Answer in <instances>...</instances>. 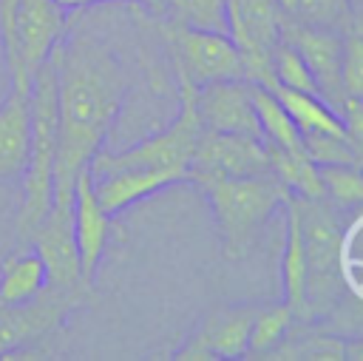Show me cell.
<instances>
[{"mask_svg": "<svg viewBox=\"0 0 363 361\" xmlns=\"http://www.w3.org/2000/svg\"><path fill=\"white\" fill-rule=\"evenodd\" d=\"M179 182H187V179L182 173L164 171V168H116L111 173L91 176L94 193L108 216H116V213L128 210L130 205H136L170 185H179Z\"/></svg>", "mask_w": 363, "mask_h": 361, "instance_id": "obj_16", "label": "cell"}, {"mask_svg": "<svg viewBox=\"0 0 363 361\" xmlns=\"http://www.w3.org/2000/svg\"><path fill=\"white\" fill-rule=\"evenodd\" d=\"M258 304H224L207 313L196 333L173 352L176 361H238Z\"/></svg>", "mask_w": 363, "mask_h": 361, "instance_id": "obj_11", "label": "cell"}, {"mask_svg": "<svg viewBox=\"0 0 363 361\" xmlns=\"http://www.w3.org/2000/svg\"><path fill=\"white\" fill-rule=\"evenodd\" d=\"M68 14L71 11H79V9H88V6H105V3H133V6H142V9H147L150 14H162V6H159V0H57Z\"/></svg>", "mask_w": 363, "mask_h": 361, "instance_id": "obj_31", "label": "cell"}, {"mask_svg": "<svg viewBox=\"0 0 363 361\" xmlns=\"http://www.w3.org/2000/svg\"><path fill=\"white\" fill-rule=\"evenodd\" d=\"M298 222H301V242H303V259H306V301L312 321L332 316L346 287L343 279V222L337 219V208L320 196V199H298Z\"/></svg>", "mask_w": 363, "mask_h": 361, "instance_id": "obj_4", "label": "cell"}, {"mask_svg": "<svg viewBox=\"0 0 363 361\" xmlns=\"http://www.w3.org/2000/svg\"><path fill=\"white\" fill-rule=\"evenodd\" d=\"M20 0H0V40H3V57H11V43H14V14H17Z\"/></svg>", "mask_w": 363, "mask_h": 361, "instance_id": "obj_30", "label": "cell"}, {"mask_svg": "<svg viewBox=\"0 0 363 361\" xmlns=\"http://www.w3.org/2000/svg\"><path fill=\"white\" fill-rule=\"evenodd\" d=\"M224 3L227 0H159L164 17H173L196 28H210V31H227Z\"/></svg>", "mask_w": 363, "mask_h": 361, "instance_id": "obj_27", "label": "cell"}, {"mask_svg": "<svg viewBox=\"0 0 363 361\" xmlns=\"http://www.w3.org/2000/svg\"><path fill=\"white\" fill-rule=\"evenodd\" d=\"M31 148V85L11 80L6 99L0 102V182H20L28 165Z\"/></svg>", "mask_w": 363, "mask_h": 361, "instance_id": "obj_15", "label": "cell"}, {"mask_svg": "<svg viewBox=\"0 0 363 361\" xmlns=\"http://www.w3.org/2000/svg\"><path fill=\"white\" fill-rule=\"evenodd\" d=\"M281 208H284V219H286V242H284V259H281L284 304L292 310L295 324H303V321L312 324V313H309V301H306V259H303L295 196H289Z\"/></svg>", "mask_w": 363, "mask_h": 361, "instance_id": "obj_17", "label": "cell"}, {"mask_svg": "<svg viewBox=\"0 0 363 361\" xmlns=\"http://www.w3.org/2000/svg\"><path fill=\"white\" fill-rule=\"evenodd\" d=\"M323 196L337 210H357L363 202V179L357 165H318Z\"/></svg>", "mask_w": 363, "mask_h": 361, "instance_id": "obj_26", "label": "cell"}, {"mask_svg": "<svg viewBox=\"0 0 363 361\" xmlns=\"http://www.w3.org/2000/svg\"><path fill=\"white\" fill-rule=\"evenodd\" d=\"M57 65V159L54 199H74V179L105 145V136L128 97L130 74L116 48L88 20L65 26L51 48Z\"/></svg>", "mask_w": 363, "mask_h": 361, "instance_id": "obj_1", "label": "cell"}, {"mask_svg": "<svg viewBox=\"0 0 363 361\" xmlns=\"http://www.w3.org/2000/svg\"><path fill=\"white\" fill-rule=\"evenodd\" d=\"M48 284L45 264L34 247L17 250L3 262L0 270V307L23 304L37 298Z\"/></svg>", "mask_w": 363, "mask_h": 361, "instance_id": "obj_18", "label": "cell"}, {"mask_svg": "<svg viewBox=\"0 0 363 361\" xmlns=\"http://www.w3.org/2000/svg\"><path fill=\"white\" fill-rule=\"evenodd\" d=\"M303 151L315 165H357L363 162L360 142L340 134H323V131H306L301 134Z\"/></svg>", "mask_w": 363, "mask_h": 361, "instance_id": "obj_25", "label": "cell"}, {"mask_svg": "<svg viewBox=\"0 0 363 361\" xmlns=\"http://www.w3.org/2000/svg\"><path fill=\"white\" fill-rule=\"evenodd\" d=\"M261 173H272L264 139L201 128L190 168H187V182L204 185L213 179L261 176Z\"/></svg>", "mask_w": 363, "mask_h": 361, "instance_id": "obj_9", "label": "cell"}, {"mask_svg": "<svg viewBox=\"0 0 363 361\" xmlns=\"http://www.w3.org/2000/svg\"><path fill=\"white\" fill-rule=\"evenodd\" d=\"M74 304H79V301H74L71 296H62V293L45 287L31 301L0 307V358H6L17 347H26V344L37 341L48 330L60 327L65 313Z\"/></svg>", "mask_w": 363, "mask_h": 361, "instance_id": "obj_13", "label": "cell"}, {"mask_svg": "<svg viewBox=\"0 0 363 361\" xmlns=\"http://www.w3.org/2000/svg\"><path fill=\"white\" fill-rule=\"evenodd\" d=\"M196 114L201 128L221 134H244L261 139V122L252 102V82L213 80L196 85Z\"/></svg>", "mask_w": 363, "mask_h": 361, "instance_id": "obj_12", "label": "cell"}, {"mask_svg": "<svg viewBox=\"0 0 363 361\" xmlns=\"http://www.w3.org/2000/svg\"><path fill=\"white\" fill-rule=\"evenodd\" d=\"M28 242L45 264V273H48L45 287L57 290L62 296H71L74 301H82L88 296L91 284L82 279V270H79V250H77V239H74L71 202H51L48 213L28 233Z\"/></svg>", "mask_w": 363, "mask_h": 361, "instance_id": "obj_7", "label": "cell"}, {"mask_svg": "<svg viewBox=\"0 0 363 361\" xmlns=\"http://www.w3.org/2000/svg\"><path fill=\"white\" fill-rule=\"evenodd\" d=\"M267 156H269V168L272 173L286 185V190L298 199H320L323 196V182L318 173V165L309 159V153L301 151H284L275 148L269 142H264Z\"/></svg>", "mask_w": 363, "mask_h": 361, "instance_id": "obj_20", "label": "cell"}, {"mask_svg": "<svg viewBox=\"0 0 363 361\" xmlns=\"http://www.w3.org/2000/svg\"><path fill=\"white\" fill-rule=\"evenodd\" d=\"M199 188L204 190L213 208L221 236V253L230 262L247 256V250L255 244L258 233L272 219V213L292 196L275 173L213 179Z\"/></svg>", "mask_w": 363, "mask_h": 361, "instance_id": "obj_2", "label": "cell"}, {"mask_svg": "<svg viewBox=\"0 0 363 361\" xmlns=\"http://www.w3.org/2000/svg\"><path fill=\"white\" fill-rule=\"evenodd\" d=\"M295 20L346 34L360 26L357 0H298Z\"/></svg>", "mask_w": 363, "mask_h": 361, "instance_id": "obj_24", "label": "cell"}, {"mask_svg": "<svg viewBox=\"0 0 363 361\" xmlns=\"http://www.w3.org/2000/svg\"><path fill=\"white\" fill-rule=\"evenodd\" d=\"M281 40H286L309 65L315 85H318V97L340 117V105L349 97L340 85V57H343V34L320 28V26H309L301 23L295 17L284 14L281 23Z\"/></svg>", "mask_w": 363, "mask_h": 361, "instance_id": "obj_10", "label": "cell"}, {"mask_svg": "<svg viewBox=\"0 0 363 361\" xmlns=\"http://www.w3.org/2000/svg\"><path fill=\"white\" fill-rule=\"evenodd\" d=\"M340 85H343V91L349 97H363V43H360V26L343 34Z\"/></svg>", "mask_w": 363, "mask_h": 361, "instance_id": "obj_29", "label": "cell"}, {"mask_svg": "<svg viewBox=\"0 0 363 361\" xmlns=\"http://www.w3.org/2000/svg\"><path fill=\"white\" fill-rule=\"evenodd\" d=\"M54 159H57V65L48 54L31 77V148L28 165L20 179L23 202L17 216V233H28L48 213L54 199Z\"/></svg>", "mask_w": 363, "mask_h": 361, "instance_id": "obj_3", "label": "cell"}, {"mask_svg": "<svg viewBox=\"0 0 363 361\" xmlns=\"http://www.w3.org/2000/svg\"><path fill=\"white\" fill-rule=\"evenodd\" d=\"M68 11L57 0H20L14 14V43L6 60L9 74L20 85H31L34 71L62 40Z\"/></svg>", "mask_w": 363, "mask_h": 361, "instance_id": "obj_8", "label": "cell"}, {"mask_svg": "<svg viewBox=\"0 0 363 361\" xmlns=\"http://www.w3.org/2000/svg\"><path fill=\"white\" fill-rule=\"evenodd\" d=\"M272 94H275V99L284 105V111L292 117V122L298 125L301 134H306V131H323V134L349 136L343 119H340L318 94L295 91V88H284V85H275Z\"/></svg>", "mask_w": 363, "mask_h": 361, "instance_id": "obj_19", "label": "cell"}, {"mask_svg": "<svg viewBox=\"0 0 363 361\" xmlns=\"http://www.w3.org/2000/svg\"><path fill=\"white\" fill-rule=\"evenodd\" d=\"M71 222H74V239H77V250H79V270H82V279L91 284L96 276V267L105 256L108 239H111V216L105 213V208L99 205V199L94 193L88 165L74 179Z\"/></svg>", "mask_w": 363, "mask_h": 361, "instance_id": "obj_14", "label": "cell"}, {"mask_svg": "<svg viewBox=\"0 0 363 361\" xmlns=\"http://www.w3.org/2000/svg\"><path fill=\"white\" fill-rule=\"evenodd\" d=\"M292 324H295V316L286 304H258L250 324L244 358H267L286 338Z\"/></svg>", "mask_w": 363, "mask_h": 361, "instance_id": "obj_23", "label": "cell"}, {"mask_svg": "<svg viewBox=\"0 0 363 361\" xmlns=\"http://www.w3.org/2000/svg\"><path fill=\"white\" fill-rule=\"evenodd\" d=\"M269 60H272V74H275L278 85L295 88V91H306V94H318V85H315V77H312L309 65L303 63V57L286 40H278L272 45Z\"/></svg>", "mask_w": 363, "mask_h": 361, "instance_id": "obj_28", "label": "cell"}, {"mask_svg": "<svg viewBox=\"0 0 363 361\" xmlns=\"http://www.w3.org/2000/svg\"><path fill=\"white\" fill-rule=\"evenodd\" d=\"M252 102H255V114H258V122H261V139L264 142H269L275 148H284V151H301L303 148L298 125L292 122V117L284 111V105L275 99V94L269 88L252 85Z\"/></svg>", "mask_w": 363, "mask_h": 361, "instance_id": "obj_22", "label": "cell"}, {"mask_svg": "<svg viewBox=\"0 0 363 361\" xmlns=\"http://www.w3.org/2000/svg\"><path fill=\"white\" fill-rule=\"evenodd\" d=\"M176 82H179V114L173 117V122L167 128H162L159 134L125 148V151H105L99 148L91 162L88 171L91 176H102L111 173L116 168H164V171H176L187 179V168L201 134V122L196 114V85L193 80L173 68Z\"/></svg>", "mask_w": 363, "mask_h": 361, "instance_id": "obj_5", "label": "cell"}, {"mask_svg": "<svg viewBox=\"0 0 363 361\" xmlns=\"http://www.w3.org/2000/svg\"><path fill=\"white\" fill-rule=\"evenodd\" d=\"M303 327L306 330L301 335H292V330H289L286 338L267 355V361H346L349 338L309 330L306 321H303Z\"/></svg>", "mask_w": 363, "mask_h": 361, "instance_id": "obj_21", "label": "cell"}, {"mask_svg": "<svg viewBox=\"0 0 363 361\" xmlns=\"http://www.w3.org/2000/svg\"><path fill=\"white\" fill-rule=\"evenodd\" d=\"M159 31L173 68L184 71L193 85L213 80H244L241 54L227 31L196 28L164 14H159Z\"/></svg>", "mask_w": 363, "mask_h": 361, "instance_id": "obj_6", "label": "cell"}]
</instances>
